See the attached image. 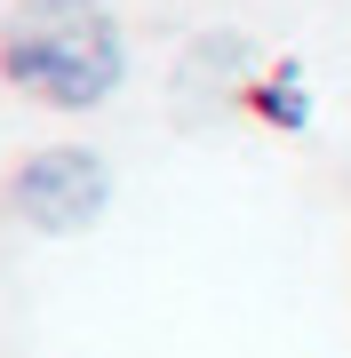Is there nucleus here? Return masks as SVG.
<instances>
[{
    "instance_id": "f257e3e1",
    "label": "nucleus",
    "mask_w": 351,
    "mask_h": 358,
    "mask_svg": "<svg viewBox=\"0 0 351 358\" xmlns=\"http://www.w3.org/2000/svg\"><path fill=\"white\" fill-rule=\"evenodd\" d=\"M0 80L48 112H96L128 80V32L104 0H16L0 16Z\"/></svg>"
},
{
    "instance_id": "f03ea898",
    "label": "nucleus",
    "mask_w": 351,
    "mask_h": 358,
    "mask_svg": "<svg viewBox=\"0 0 351 358\" xmlns=\"http://www.w3.org/2000/svg\"><path fill=\"white\" fill-rule=\"evenodd\" d=\"M104 207H112V167L96 159L88 143H48V152L8 167V215L32 223V231L72 239V231H88Z\"/></svg>"
}]
</instances>
